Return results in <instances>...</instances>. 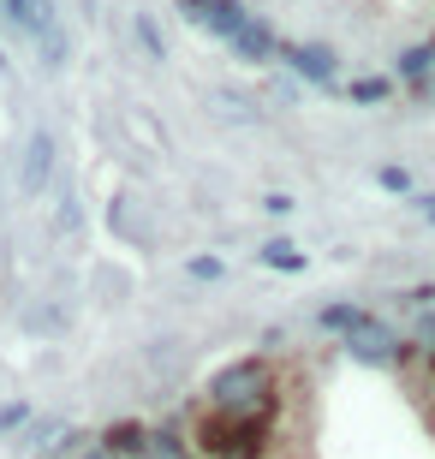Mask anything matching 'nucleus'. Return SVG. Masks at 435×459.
I'll use <instances>...</instances> for the list:
<instances>
[{"mask_svg": "<svg viewBox=\"0 0 435 459\" xmlns=\"http://www.w3.org/2000/svg\"><path fill=\"white\" fill-rule=\"evenodd\" d=\"M281 411H209L197 424L203 459H268Z\"/></svg>", "mask_w": 435, "mask_h": 459, "instance_id": "obj_1", "label": "nucleus"}, {"mask_svg": "<svg viewBox=\"0 0 435 459\" xmlns=\"http://www.w3.org/2000/svg\"><path fill=\"white\" fill-rule=\"evenodd\" d=\"M215 411H281V382L268 370V358H239L209 382Z\"/></svg>", "mask_w": 435, "mask_h": 459, "instance_id": "obj_2", "label": "nucleus"}, {"mask_svg": "<svg viewBox=\"0 0 435 459\" xmlns=\"http://www.w3.org/2000/svg\"><path fill=\"white\" fill-rule=\"evenodd\" d=\"M203 24H209V30H215L221 42L239 54V60H251V66H268V60H281V36L268 30L257 13H245L239 0H215Z\"/></svg>", "mask_w": 435, "mask_h": 459, "instance_id": "obj_3", "label": "nucleus"}, {"mask_svg": "<svg viewBox=\"0 0 435 459\" xmlns=\"http://www.w3.org/2000/svg\"><path fill=\"white\" fill-rule=\"evenodd\" d=\"M54 155H60V143H54V132H42V126H36L30 137H24V155H18V191H24V197H42V191H48V179H54Z\"/></svg>", "mask_w": 435, "mask_h": 459, "instance_id": "obj_4", "label": "nucleus"}, {"mask_svg": "<svg viewBox=\"0 0 435 459\" xmlns=\"http://www.w3.org/2000/svg\"><path fill=\"white\" fill-rule=\"evenodd\" d=\"M281 60L299 72L304 84H335V72H340V54L322 48V42H281Z\"/></svg>", "mask_w": 435, "mask_h": 459, "instance_id": "obj_5", "label": "nucleus"}, {"mask_svg": "<svg viewBox=\"0 0 435 459\" xmlns=\"http://www.w3.org/2000/svg\"><path fill=\"white\" fill-rule=\"evenodd\" d=\"M30 42H36V54H42V66H48V72H66V60H72V42H66V30H60V18H54V6H42V18H36Z\"/></svg>", "mask_w": 435, "mask_h": 459, "instance_id": "obj_6", "label": "nucleus"}, {"mask_svg": "<svg viewBox=\"0 0 435 459\" xmlns=\"http://www.w3.org/2000/svg\"><path fill=\"white\" fill-rule=\"evenodd\" d=\"M317 323H322V334H346V341H358V334H376L382 316H370L364 305H322Z\"/></svg>", "mask_w": 435, "mask_h": 459, "instance_id": "obj_7", "label": "nucleus"}, {"mask_svg": "<svg viewBox=\"0 0 435 459\" xmlns=\"http://www.w3.org/2000/svg\"><path fill=\"white\" fill-rule=\"evenodd\" d=\"M101 447L114 459H150V429L144 424H114L108 436H101Z\"/></svg>", "mask_w": 435, "mask_h": 459, "instance_id": "obj_8", "label": "nucleus"}, {"mask_svg": "<svg viewBox=\"0 0 435 459\" xmlns=\"http://www.w3.org/2000/svg\"><path fill=\"white\" fill-rule=\"evenodd\" d=\"M257 263H263V269H281V274H304L310 269V256H304L299 245H286V238H268L263 251H257Z\"/></svg>", "mask_w": 435, "mask_h": 459, "instance_id": "obj_9", "label": "nucleus"}, {"mask_svg": "<svg viewBox=\"0 0 435 459\" xmlns=\"http://www.w3.org/2000/svg\"><path fill=\"white\" fill-rule=\"evenodd\" d=\"M78 227H84L78 186H60V204H54V238H78Z\"/></svg>", "mask_w": 435, "mask_h": 459, "instance_id": "obj_10", "label": "nucleus"}, {"mask_svg": "<svg viewBox=\"0 0 435 459\" xmlns=\"http://www.w3.org/2000/svg\"><path fill=\"white\" fill-rule=\"evenodd\" d=\"M132 42L144 48V60H168V36H161V24L150 13H132Z\"/></svg>", "mask_w": 435, "mask_h": 459, "instance_id": "obj_11", "label": "nucleus"}, {"mask_svg": "<svg viewBox=\"0 0 435 459\" xmlns=\"http://www.w3.org/2000/svg\"><path fill=\"white\" fill-rule=\"evenodd\" d=\"M387 96H394V84H387L382 72H364V78H352V84H346V102H358V108H382Z\"/></svg>", "mask_w": 435, "mask_h": 459, "instance_id": "obj_12", "label": "nucleus"}, {"mask_svg": "<svg viewBox=\"0 0 435 459\" xmlns=\"http://www.w3.org/2000/svg\"><path fill=\"white\" fill-rule=\"evenodd\" d=\"M24 328H30V334H66L72 328V310L66 305H36V310H24Z\"/></svg>", "mask_w": 435, "mask_h": 459, "instance_id": "obj_13", "label": "nucleus"}, {"mask_svg": "<svg viewBox=\"0 0 435 459\" xmlns=\"http://www.w3.org/2000/svg\"><path fill=\"white\" fill-rule=\"evenodd\" d=\"M430 72H435V42H412V48L400 54V78L418 84V78H430Z\"/></svg>", "mask_w": 435, "mask_h": 459, "instance_id": "obj_14", "label": "nucleus"}, {"mask_svg": "<svg viewBox=\"0 0 435 459\" xmlns=\"http://www.w3.org/2000/svg\"><path fill=\"white\" fill-rule=\"evenodd\" d=\"M42 6H48V0H0V18H6L13 30H36Z\"/></svg>", "mask_w": 435, "mask_h": 459, "instance_id": "obj_15", "label": "nucleus"}, {"mask_svg": "<svg viewBox=\"0 0 435 459\" xmlns=\"http://www.w3.org/2000/svg\"><path fill=\"white\" fill-rule=\"evenodd\" d=\"M150 459H191V447L173 429H150Z\"/></svg>", "mask_w": 435, "mask_h": 459, "instance_id": "obj_16", "label": "nucleus"}, {"mask_svg": "<svg viewBox=\"0 0 435 459\" xmlns=\"http://www.w3.org/2000/svg\"><path fill=\"white\" fill-rule=\"evenodd\" d=\"M185 274H191V281H227V263H221V256H191Z\"/></svg>", "mask_w": 435, "mask_h": 459, "instance_id": "obj_17", "label": "nucleus"}, {"mask_svg": "<svg viewBox=\"0 0 435 459\" xmlns=\"http://www.w3.org/2000/svg\"><path fill=\"white\" fill-rule=\"evenodd\" d=\"M66 454H90V436H84V429H66L60 442H48V459H66Z\"/></svg>", "mask_w": 435, "mask_h": 459, "instance_id": "obj_18", "label": "nucleus"}, {"mask_svg": "<svg viewBox=\"0 0 435 459\" xmlns=\"http://www.w3.org/2000/svg\"><path fill=\"white\" fill-rule=\"evenodd\" d=\"M376 186L382 191H412V173L405 168H376Z\"/></svg>", "mask_w": 435, "mask_h": 459, "instance_id": "obj_19", "label": "nucleus"}, {"mask_svg": "<svg viewBox=\"0 0 435 459\" xmlns=\"http://www.w3.org/2000/svg\"><path fill=\"white\" fill-rule=\"evenodd\" d=\"M24 418H30V406H24V400H6V406H0V436H6V429H18Z\"/></svg>", "mask_w": 435, "mask_h": 459, "instance_id": "obj_20", "label": "nucleus"}, {"mask_svg": "<svg viewBox=\"0 0 435 459\" xmlns=\"http://www.w3.org/2000/svg\"><path fill=\"white\" fill-rule=\"evenodd\" d=\"M227 114H233L239 126H263V114H257V108L245 102V96H227Z\"/></svg>", "mask_w": 435, "mask_h": 459, "instance_id": "obj_21", "label": "nucleus"}, {"mask_svg": "<svg viewBox=\"0 0 435 459\" xmlns=\"http://www.w3.org/2000/svg\"><path fill=\"white\" fill-rule=\"evenodd\" d=\"M209 6H215V0H179V13L191 18V24H203V18H209Z\"/></svg>", "mask_w": 435, "mask_h": 459, "instance_id": "obj_22", "label": "nucleus"}, {"mask_svg": "<svg viewBox=\"0 0 435 459\" xmlns=\"http://www.w3.org/2000/svg\"><path fill=\"white\" fill-rule=\"evenodd\" d=\"M412 209H418L423 221H430V227H435V191H418V197H412Z\"/></svg>", "mask_w": 435, "mask_h": 459, "instance_id": "obj_23", "label": "nucleus"}, {"mask_svg": "<svg viewBox=\"0 0 435 459\" xmlns=\"http://www.w3.org/2000/svg\"><path fill=\"white\" fill-rule=\"evenodd\" d=\"M263 209H268V215H292V197H286V191H274V197H263Z\"/></svg>", "mask_w": 435, "mask_h": 459, "instance_id": "obj_24", "label": "nucleus"}, {"mask_svg": "<svg viewBox=\"0 0 435 459\" xmlns=\"http://www.w3.org/2000/svg\"><path fill=\"white\" fill-rule=\"evenodd\" d=\"M78 459H114V454H108V447L96 442V447H90V454H78Z\"/></svg>", "mask_w": 435, "mask_h": 459, "instance_id": "obj_25", "label": "nucleus"}, {"mask_svg": "<svg viewBox=\"0 0 435 459\" xmlns=\"http://www.w3.org/2000/svg\"><path fill=\"white\" fill-rule=\"evenodd\" d=\"M423 370H430V376H435V346H430V352H423Z\"/></svg>", "mask_w": 435, "mask_h": 459, "instance_id": "obj_26", "label": "nucleus"}]
</instances>
